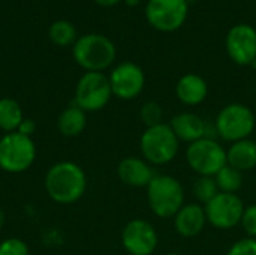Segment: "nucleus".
I'll return each instance as SVG.
<instances>
[{
  "mask_svg": "<svg viewBox=\"0 0 256 255\" xmlns=\"http://www.w3.org/2000/svg\"><path fill=\"white\" fill-rule=\"evenodd\" d=\"M3 225H4V213H3V210L0 209V230L3 228Z\"/></svg>",
  "mask_w": 256,
  "mask_h": 255,
  "instance_id": "obj_30",
  "label": "nucleus"
},
{
  "mask_svg": "<svg viewBox=\"0 0 256 255\" xmlns=\"http://www.w3.org/2000/svg\"><path fill=\"white\" fill-rule=\"evenodd\" d=\"M99 6H104V8H110V6H114V5H117L118 2H122V0H94Z\"/></svg>",
  "mask_w": 256,
  "mask_h": 255,
  "instance_id": "obj_29",
  "label": "nucleus"
},
{
  "mask_svg": "<svg viewBox=\"0 0 256 255\" xmlns=\"http://www.w3.org/2000/svg\"><path fill=\"white\" fill-rule=\"evenodd\" d=\"M178 144V138L166 123L146 128L140 141L144 159L154 165H165L171 162L177 156Z\"/></svg>",
  "mask_w": 256,
  "mask_h": 255,
  "instance_id": "obj_4",
  "label": "nucleus"
},
{
  "mask_svg": "<svg viewBox=\"0 0 256 255\" xmlns=\"http://www.w3.org/2000/svg\"><path fill=\"white\" fill-rule=\"evenodd\" d=\"M188 0H148L146 17L160 32H174L183 26L188 17Z\"/></svg>",
  "mask_w": 256,
  "mask_h": 255,
  "instance_id": "obj_9",
  "label": "nucleus"
},
{
  "mask_svg": "<svg viewBox=\"0 0 256 255\" xmlns=\"http://www.w3.org/2000/svg\"><path fill=\"white\" fill-rule=\"evenodd\" d=\"M108 78L112 95L124 101L136 98L142 92L146 84L142 69L132 62H124L116 66Z\"/></svg>",
  "mask_w": 256,
  "mask_h": 255,
  "instance_id": "obj_12",
  "label": "nucleus"
},
{
  "mask_svg": "<svg viewBox=\"0 0 256 255\" xmlns=\"http://www.w3.org/2000/svg\"><path fill=\"white\" fill-rule=\"evenodd\" d=\"M147 200L152 212L159 218H172L184 206V191L182 183L166 174L154 176L147 186Z\"/></svg>",
  "mask_w": 256,
  "mask_h": 255,
  "instance_id": "obj_2",
  "label": "nucleus"
},
{
  "mask_svg": "<svg viewBox=\"0 0 256 255\" xmlns=\"http://www.w3.org/2000/svg\"><path fill=\"white\" fill-rule=\"evenodd\" d=\"M117 174L124 185L134 188H147L153 180L154 173L150 164L146 159L136 156H128L120 161L117 167Z\"/></svg>",
  "mask_w": 256,
  "mask_h": 255,
  "instance_id": "obj_14",
  "label": "nucleus"
},
{
  "mask_svg": "<svg viewBox=\"0 0 256 255\" xmlns=\"http://www.w3.org/2000/svg\"><path fill=\"white\" fill-rule=\"evenodd\" d=\"M207 222L219 230H230L240 224L244 203L237 194L219 192L210 203L206 204Z\"/></svg>",
  "mask_w": 256,
  "mask_h": 255,
  "instance_id": "obj_10",
  "label": "nucleus"
},
{
  "mask_svg": "<svg viewBox=\"0 0 256 255\" xmlns=\"http://www.w3.org/2000/svg\"><path fill=\"white\" fill-rule=\"evenodd\" d=\"M128 6H136L140 3V0H124Z\"/></svg>",
  "mask_w": 256,
  "mask_h": 255,
  "instance_id": "obj_31",
  "label": "nucleus"
},
{
  "mask_svg": "<svg viewBox=\"0 0 256 255\" xmlns=\"http://www.w3.org/2000/svg\"><path fill=\"white\" fill-rule=\"evenodd\" d=\"M176 93L180 102L194 107V105H200L207 98L208 86L202 77L196 74H186L178 80Z\"/></svg>",
  "mask_w": 256,
  "mask_h": 255,
  "instance_id": "obj_17",
  "label": "nucleus"
},
{
  "mask_svg": "<svg viewBox=\"0 0 256 255\" xmlns=\"http://www.w3.org/2000/svg\"><path fill=\"white\" fill-rule=\"evenodd\" d=\"M22 120H24V114L18 101L12 98H2L0 99V129L4 131L6 134L15 132Z\"/></svg>",
  "mask_w": 256,
  "mask_h": 255,
  "instance_id": "obj_20",
  "label": "nucleus"
},
{
  "mask_svg": "<svg viewBox=\"0 0 256 255\" xmlns=\"http://www.w3.org/2000/svg\"><path fill=\"white\" fill-rule=\"evenodd\" d=\"M207 224L206 209L200 204H184L174 216V225L180 236L196 237Z\"/></svg>",
  "mask_w": 256,
  "mask_h": 255,
  "instance_id": "obj_15",
  "label": "nucleus"
},
{
  "mask_svg": "<svg viewBox=\"0 0 256 255\" xmlns=\"http://www.w3.org/2000/svg\"><path fill=\"white\" fill-rule=\"evenodd\" d=\"M36 159V146L32 137L9 132L0 138V168L18 174L32 167Z\"/></svg>",
  "mask_w": 256,
  "mask_h": 255,
  "instance_id": "obj_5",
  "label": "nucleus"
},
{
  "mask_svg": "<svg viewBox=\"0 0 256 255\" xmlns=\"http://www.w3.org/2000/svg\"><path fill=\"white\" fill-rule=\"evenodd\" d=\"M226 51L237 65H252L256 60V30L249 24H237L226 35Z\"/></svg>",
  "mask_w": 256,
  "mask_h": 255,
  "instance_id": "obj_13",
  "label": "nucleus"
},
{
  "mask_svg": "<svg viewBox=\"0 0 256 255\" xmlns=\"http://www.w3.org/2000/svg\"><path fill=\"white\" fill-rule=\"evenodd\" d=\"M74 59L87 72H102L116 60V47L104 35H84L74 44Z\"/></svg>",
  "mask_w": 256,
  "mask_h": 255,
  "instance_id": "obj_3",
  "label": "nucleus"
},
{
  "mask_svg": "<svg viewBox=\"0 0 256 255\" xmlns=\"http://www.w3.org/2000/svg\"><path fill=\"white\" fill-rule=\"evenodd\" d=\"M189 167L200 176L214 177L226 165V150L213 138H201L186 150Z\"/></svg>",
  "mask_w": 256,
  "mask_h": 255,
  "instance_id": "obj_7",
  "label": "nucleus"
},
{
  "mask_svg": "<svg viewBox=\"0 0 256 255\" xmlns=\"http://www.w3.org/2000/svg\"><path fill=\"white\" fill-rule=\"evenodd\" d=\"M87 188V177L84 170L69 161L54 164L45 176V189L51 200L60 204H70L78 201Z\"/></svg>",
  "mask_w": 256,
  "mask_h": 255,
  "instance_id": "obj_1",
  "label": "nucleus"
},
{
  "mask_svg": "<svg viewBox=\"0 0 256 255\" xmlns=\"http://www.w3.org/2000/svg\"><path fill=\"white\" fill-rule=\"evenodd\" d=\"M178 141L194 143L206 137V122L195 113H180L170 123Z\"/></svg>",
  "mask_w": 256,
  "mask_h": 255,
  "instance_id": "obj_16",
  "label": "nucleus"
},
{
  "mask_svg": "<svg viewBox=\"0 0 256 255\" xmlns=\"http://www.w3.org/2000/svg\"><path fill=\"white\" fill-rule=\"evenodd\" d=\"M214 180L218 183L219 192L236 194L243 186V173L232 168L231 165H225L216 176Z\"/></svg>",
  "mask_w": 256,
  "mask_h": 255,
  "instance_id": "obj_21",
  "label": "nucleus"
},
{
  "mask_svg": "<svg viewBox=\"0 0 256 255\" xmlns=\"http://www.w3.org/2000/svg\"><path fill=\"white\" fill-rule=\"evenodd\" d=\"M112 90L110 84V78L102 72H86L75 89L74 102L87 111H99L102 110L111 99Z\"/></svg>",
  "mask_w": 256,
  "mask_h": 255,
  "instance_id": "obj_8",
  "label": "nucleus"
},
{
  "mask_svg": "<svg viewBox=\"0 0 256 255\" xmlns=\"http://www.w3.org/2000/svg\"><path fill=\"white\" fill-rule=\"evenodd\" d=\"M218 194H219V188H218V183H216L214 177L200 176V179L195 180V183H194V195L201 203H204V206L207 203H210Z\"/></svg>",
  "mask_w": 256,
  "mask_h": 255,
  "instance_id": "obj_23",
  "label": "nucleus"
},
{
  "mask_svg": "<svg viewBox=\"0 0 256 255\" xmlns=\"http://www.w3.org/2000/svg\"><path fill=\"white\" fill-rule=\"evenodd\" d=\"M87 125V116L82 108H80L75 102L66 107L57 120V128L64 137H78Z\"/></svg>",
  "mask_w": 256,
  "mask_h": 255,
  "instance_id": "obj_19",
  "label": "nucleus"
},
{
  "mask_svg": "<svg viewBox=\"0 0 256 255\" xmlns=\"http://www.w3.org/2000/svg\"><path fill=\"white\" fill-rule=\"evenodd\" d=\"M34 131H36L34 122H33L32 119H26V117H24V120L20 123V126H18V129H16V132H20V134H22V135H26V137H32V135L34 134Z\"/></svg>",
  "mask_w": 256,
  "mask_h": 255,
  "instance_id": "obj_28",
  "label": "nucleus"
},
{
  "mask_svg": "<svg viewBox=\"0 0 256 255\" xmlns=\"http://www.w3.org/2000/svg\"><path fill=\"white\" fill-rule=\"evenodd\" d=\"M240 224L249 237L256 239V204H250V206L244 207Z\"/></svg>",
  "mask_w": 256,
  "mask_h": 255,
  "instance_id": "obj_26",
  "label": "nucleus"
},
{
  "mask_svg": "<svg viewBox=\"0 0 256 255\" xmlns=\"http://www.w3.org/2000/svg\"><path fill=\"white\" fill-rule=\"evenodd\" d=\"M140 116H141L142 123H144L147 128H152V126H156V125L164 123V122H162V117H164L162 107H160L158 102H154V101L146 102V104L141 107Z\"/></svg>",
  "mask_w": 256,
  "mask_h": 255,
  "instance_id": "obj_24",
  "label": "nucleus"
},
{
  "mask_svg": "<svg viewBox=\"0 0 256 255\" xmlns=\"http://www.w3.org/2000/svg\"><path fill=\"white\" fill-rule=\"evenodd\" d=\"M226 164L244 173L256 168V143L250 138L232 143L226 150Z\"/></svg>",
  "mask_w": 256,
  "mask_h": 255,
  "instance_id": "obj_18",
  "label": "nucleus"
},
{
  "mask_svg": "<svg viewBox=\"0 0 256 255\" xmlns=\"http://www.w3.org/2000/svg\"><path fill=\"white\" fill-rule=\"evenodd\" d=\"M48 35H50V39L56 45L68 47V45L74 44V41L76 38V30H75V26L72 23L64 21V20H58L50 26Z\"/></svg>",
  "mask_w": 256,
  "mask_h": 255,
  "instance_id": "obj_22",
  "label": "nucleus"
},
{
  "mask_svg": "<svg viewBox=\"0 0 256 255\" xmlns=\"http://www.w3.org/2000/svg\"><path fill=\"white\" fill-rule=\"evenodd\" d=\"M0 255H28V246L18 237H9L0 243Z\"/></svg>",
  "mask_w": 256,
  "mask_h": 255,
  "instance_id": "obj_25",
  "label": "nucleus"
},
{
  "mask_svg": "<svg viewBox=\"0 0 256 255\" xmlns=\"http://www.w3.org/2000/svg\"><path fill=\"white\" fill-rule=\"evenodd\" d=\"M165 255H182L180 252H168V254H165Z\"/></svg>",
  "mask_w": 256,
  "mask_h": 255,
  "instance_id": "obj_32",
  "label": "nucleus"
},
{
  "mask_svg": "<svg viewBox=\"0 0 256 255\" xmlns=\"http://www.w3.org/2000/svg\"><path fill=\"white\" fill-rule=\"evenodd\" d=\"M226 255H256V239L246 237L236 242Z\"/></svg>",
  "mask_w": 256,
  "mask_h": 255,
  "instance_id": "obj_27",
  "label": "nucleus"
},
{
  "mask_svg": "<svg viewBox=\"0 0 256 255\" xmlns=\"http://www.w3.org/2000/svg\"><path fill=\"white\" fill-rule=\"evenodd\" d=\"M158 233L154 227L144 219H132L122 233L123 248L130 255H152L158 248Z\"/></svg>",
  "mask_w": 256,
  "mask_h": 255,
  "instance_id": "obj_11",
  "label": "nucleus"
},
{
  "mask_svg": "<svg viewBox=\"0 0 256 255\" xmlns=\"http://www.w3.org/2000/svg\"><path fill=\"white\" fill-rule=\"evenodd\" d=\"M255 125L254 111L243 104H230L224 107L216 117L218 134L231 143L249 138L255 129Z\"/></svg>",
  "mask_w": 256,
  "mask_h": 255,
  "instance_id": "obj_6",
  "label": "nucleus"
}]
</instances>
